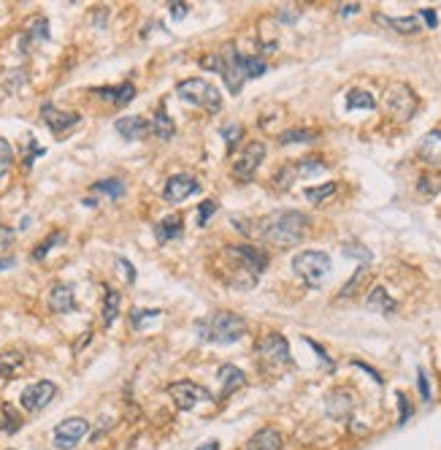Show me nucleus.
<instances>
[{
	"label": "nucleus",
	"mask_w": 441,
	"mask_h": 450,
	"mask_svg": "<svg viewBox=\"0 0 441 450\" xmlns=\"http://www.w3.org/2000/svg\"><path fill=\"white\" fill-rule=\"evenodd\" d=\"M417 386H420V396H423V402H430V386H428V377H425L423 369L417 372Z\"/></svg>",
	"instance_id": "obj_42"
},
{
	"label": "nucleus",
	"mask_w": 441,
	"mask_h": 450,
	"mask_svg": "<svg viewBox=\"0 0 441 450\" xmlns=\"http://www.w3.org/2000/svg\"><path fill=\"white\" fill-rule=\"evenodd\" d=\"M95 95L106 98V101L117 103V106H125V103H130V101L136 98V87H133L130 81H125V84H117V87H98Z\"/></svg>",
	"instance_id": "obj_18"
},
{
	"label": "nucleus",
	"mask_w": 441,
	"mask_h": 450,
	"mask_svg": "<svg viewBox=\"0 0 441 450\" xmlns=\"http://www.w3.org/2000/svg\"><path fill=\"white\" fill-rule=\"evenodd\" d=\"M30 38H49V22L46 19H35L30 25V33H28V41Z\"/></svg>",
	"instance_id": "obj_40"
},
{
	"label": "nucleus",
	"mask_w": 441,
	"mask_h": 450,
	"mask_svg": "<svg viewBox=\"0 0 441 450\" xmlns=\"http://www.w3.org/2000/svg\"><path fill=\"white\" fill-rule=\"evenodd\" d=\"M11 163H14V150H11L8 141L0 136V176L11 169Z\"/></svg>",
	"instance_id": "obj_37"
},
{
	"label": "nucleus",
	"mask_w": 441,
	"mask_h": 450,
	"mask_svg": "<svg viewBox=\"0 0 441 450\" xmlns=\"http://www.w3.org/2000/svg\"><path fill=\"white\" fill-rule=\"evenodd\" d=\"M420 16L428 22V28H436V22H439V16H436V11H430V9H425V11H420Z\"/></svg>",
	"instance_id": "obj_47"
},
{
	"label": "nucleus",
	"mask_w": 441,
	"mask_h": 450,
	"mask_svg": "<svg viewBox=\"0 0 441 450\" xmlns=\"http://www.w3.org/2000/svg\"><path fill=\"white\" fill-rule=\"evenodd\" d=\"M219 383H222L219 399H228L230 393H236L239 388L246 386V374H244L239 366H222V369H219Z\"/></svg>",
	"instance_id": "obj_17"
},
{
	"label": "nucleus",
	"mask_w": 441,
	"mask_h": 450,
	"mask_svg": "<svg viewBox=\"0 0 441 450\" xmlns=\"http://www.w3.org/2000/svg\"><path fill=\"white\" fill-rule=\"evenodd\" d=\"M171 16H173V19L187 16V6H184V3H173V6H171Z\"/></svg>",
	"instance_id": "obj_46"
},
{
	"label": "nucleus",
	"mask_w": 441,
	"mask_h": 450,
	"mask_svg": "<svg viewBox=\"0 0 441 450\" xmlns=\"http://www.w3.org/2000/svg\"><path fill=\"white\" fill-rule=\"evenodd\" d=\"M182 231H184V225H182V218H179V215H168V218H163L157 225H154V236H157V242L179 239Z\"/></svg>",
	"instance_id": "obj_19"
},
{
	"label": "nucleus",
	"mask_w": 441,
	"mask_h": 450,
	"mask_svg": "<svg viewBox=\"0 0 441 450\" xmlns=\"http://www.w3.org/2000/svg\"><path fill=\"white\" fill-rule=\"evenodd\" d=\"M49 307L55 312H74L76 310V298H74V288L71 285H55L52 293H49Z\"/></svg>",
	"instance_id": "obj_16"
},
{
	"label": "nucleus",
	"mask_w": 441,
	"mask_h": 450,
	"mask_svg": "<svg viewBox=\"0 0 441 450\" xmlns=\"http://www.w3.org/2000/svg\"><path fill=\"white\" fill-rule=\"evenodd\" d=\"M22 353L19 350H8V353H0V383L3 380H8V377H14L19 372V366H22Z\"/></svg>",
	"instance_id": "obj_24"
},
{
	"label": "nucleus",
	"mask_w": 441,
	"mask_h": 450,
	"mask_svg": "<svg viewBox=\"0 0 441 450\" xmlns=\"http://www.w3.org/2000/svg\"><path fill=\"white\" fill-rule=\"evenodd\" d=\"M377 19L384 22L387 28H393L396 33H406V35L420 30V19H417V16H382L379 14Z\"/></svg>",
	"instance_id": "obj_23"
},
{
	"label": "nucleus",
	"mask_w": 441,
	"mask_h": 450,
	"mask_svg": "<svg viewBox=\"0 0 441 450\" xmlns=\"http://www.w3.org/2000/svg\"><path fill=\"white\" fill-rule=\"evenodd\" d=\"M398 407H401V423H406L411 418V404L406 399V393H398Z\"/></svg>",
	"instance_id": "obj_43"
},
{
	"label": "nucleus",
	"mask_w": 441,
	"mask_h": 450,
	"mask_svg": "<svg viewBox=\"0 0 441 450\" xmlns=\"http://www.w3.org/2000/svg\"><path fill=\"white\" fill-rule=\"evenodd\" d=\"M163 312L160 310H133V315H130V323H133V328H144L149 320H154V317H160Z\"/></svg>",
	"instance_id": "obj_36"
},
{
	"label": "nucleus",
	"mask_w": 441,
	"mask_h": 450,
	"mask_svg": "<svg viewBox=\"0 0 441 450\" xmlns=\"http://www.w3.org/2000/svg\"><path fill=\"white\" fill-rule=\"evenodd\" d=\"M55 396H57V386L49 383V380H41V383H33V386H28V388L22 390L19 402H22V407L28 412H41L44 407H49V404L55 402Z\"/></svg>",
	"instance_id": "obj_11"
},
{
	"label": "nucleus",
	"mask_w": 441,
	"mask_h": 450,
	"mask_svg": "<svg viewBox=\"0 0 441 450\" xmlns=\"http://www.w3.org/2000/svg\"><path fill=\"white\" fill-rule=\"evenodd\" d=\"M41 120L49 125V130H52L55 136H62L65 130H71V128L79 123V114L76 111L55 109L52 103H44V106H41Z\"/></svg>",
	"instance_id": "obj_13"
},
{
	"label": "nucleus",
	"mask_w": 441,
	"mask_h": 450,
	"mask_svg": "<svg viewBox=\"0 0 441 450\" xmlns=\"http://www.w3.org/2000/svg\"><path fill=\"white\" fill-rule=\"evenodd\" d=\"M320 133L314 130H306V128H295V130H285L279 136V144H301V141H314Z\"/></svg>",
	"instance_id": "obj_32"
},
{
	"label": "nucleus",
	"mask_w": 441,
	"mask_h": 450,
	"mask_svg": "<svg viewBox=\"0 0 441 450\" xmlns=\"http://www.w3.org/2000/svg\"><path fill=\"white\" fill-rule=\"evenodd\" d=\"M292 271L309 285V288H320V282L331 274V258L320 249H304L292 258Z\"/></svg>",
	"instance_id": "obj_4"
},
{
	"label": "nucleus",
	"mask_w": 441,
	"mask_h": 450,
	"mask_svg": "<svg viewBox=\"0 0 441 450\" xmlns=\"http://www.w3.org/2000/svg\"><path fill=\"white\" fill-rule=\"evenodd\" d=\"M195 331L203 342H212V344H230V342H239L246 334V320L236 312H212L206 317H200L195 323Z\"/></svg>",
	"instance_id": "obj_3"
},
{
	"label": "nucleus",
	"mask_w": 441,
	"mask_h": 450,
	"mask_svg": "<svg viewBox=\"0 0 441 450\" xmlns=\"http://www.w3.org/2000/svg\"><path fill=\"white\" fill-rule=\"evenodd\" d=\"M374 106H377L374 95L365 93V90H350V93H347V109L350 111H357V109L371 111Z\"/></svg>",
	"instance_id": "obj_27"
},
{
	"label": "nucleus",
	"mask_w": 441,
	"mask_h": 450,
	"mask_svg": "<svg viewBox=\"0 0 441 450\" xmlns=\"http://www.w3.org/2000/svg\"><path fill=\"white\" fill-rule=\"evenodd\" d=\"M198 450H219V442H206V445H200Z\"/></svg>",
	"instance_id": "obj_49"
},
{
	"label": "nucleus",
	"mask_w": 441,
	"mask_h": 450,
	"mask_svg": "<svg viewBox=\"0 0 441 450\" xmlns=\"http://www.w3.org/2000/svg\"><path fill=\"white\" fill-rule=\"evenodd\" d=\"M214 212H217V201H214V198H209V201L200 203V206H198V225H206Z\"/></svg>",
	"instance_id": "obj_39"
},
{
	"label": "nucleus",
	"mask_w": 441,
	"mask_h": 450,
	"mask_svg": "<svg viewBox=\"0 0 441 450\" xmlns=\"http://www.w3.org/2000/svg\"><path fill=\"white\" fill-rule=\"evenodd\" d=\"M328 412L333 418H344L350 412V399L344 396V390H333V396L328 399Z\"/></svg>",
	"instance_id": "obj_30"
},
{
	"label": "nucleus",
	"mask_w": 441,
	"mask_h": 450,
	"mask_svg": "<svg viewBox=\"0 0 441 450\" xmlns=\"http://www.w3.org/2000/svg\"><path fill=\"white\" fill-rule=\"evenodd\" d=\"M417 157L428 166H441V130H430L417 147Z\"/></svg>",
	"instance_id": "obj_14"
},
{
	"label": "nucleus",
	"mask_w": 441,
	"mask_h": 450,
	"mask_svg": "<svg viewBox=\"0 0 441 450\" xmlns=\"http://www.w3.org/2000/svg\"><path fill=\"white\" fill-rule=\"evenodd\" d=\"M384 106L387 111L401 120V123H409L411 117L417 114V106H420V98L414 95L409 84H396V87H390L387 95H384Z\"/></svg>",
	"instance_id": "obj_6"
},
{
	"label": "nucleus",
	"mask_w": 441,
	"mask_h": 450,
	"mask_svg": "<svg viewBox=\"0 0 441 450\" xmlns=\"http://www.w3.org/2000/svg\"><path fill=\"white\" fill-rule=\"evenodd\" d=\"M282 448V434L276 432V429H260L258 434L249 439V445L246 450H279Z\"/></svg>",
	"instance_id": "obj_20"
},
{
	"label": "nucleus",
	"mask_w": 441,
	"mask_h": 450,
	"mask_svg": "<svg viewBox=\"0 0 441 450\" xmlns=\"http://www.w3.org/2000/svg\"><path fill=\"white\" fill-rule=\"evenodd\" d=\"M357 11H360V6H357V3H352V6H344V9H341V16L357 14Z\"/></svg>",
	"instance_id": "obj_48"
},
{
	"label": "nucleus",
	"mask_w": 441,
	"mask_h": 450,
	"mask_svg": "<svg viewBox=\"0 0 441 450\" xmlns=\"http://www.w3.org/2000/svg\"><path fill=\"white\" fill-rule=\"evenodd\" d=\"M198 190H200V185L193 174H173V176L166 182L163 196H166V201H171V203H182L184 198L195 196Z\"/></svg>",
	"instance_id": "obj_12"
},
{
	"label": "nucleus",
	"mask_w": 441,
	"mask_h": 450,
	"mask_svg": "<svg viewBox=\"0 0 441 450\" xmlns=\"http://www.w3.org/2000/svg\"><path fill=\"white\" fill-rule=\"evenodd\" d=\"M258 353L263 361H268L271 366H290L292 364V356H290V344L282 334H265L263 339L258 342Z\"/></svg>",
	"instance_id": "obj_10"
},
{
	"label": "nucleus",
	"mask_w": 441,
	"mask_h": 450,
	"mask_svg": "<svg viewBox=\"0 0 441 450\" xmlns=\"http://www.w3.org/2000/svg\"><path fill=\"white\" fill-rule=\"evenodd\" d=\"M368 280V266H360L355 274H352V280L347 282V288H341L338 291V298H352V296L360 291V285Z\"/></svg>",
	"instance_id": "obj_29"
},
{
	"label": "nucleus",
	"mask_w": 441,
	"mask_h": 450,
	"mask_svg": "<svg viewBox=\"0 0 441 450\" xmlns=\"http://www.w3.org/2000/svg\"><path fill=\"white\" fill-rule=\"evenodd\" d=\"M320 171H325V163L314 160V157H306V160L295 163V174L298 176H311V174H320Z\"/></svg>",
	"instance_id": "obj_34"
},
{
	"label": "nucleus",
	"mask_w": 441,
	"mask_h": 450,
	"mask_svg": "<svg viewBox=\"0 0 441 450\" xmlns=\"http://www.w3.org/2000/svg\"><path fill=\"white\" fill-rule=\"evenodd\" d=\"M200 65L209 68V71L222 74V79H225V84H228V90L233 95L241 93V84L246 79H258L268 71V65L260 60V57H246V55H241L236 47L225 49L222 55H209V57H203Z\"/></svg>",
	"instance_id": "obj_1"
},
{
	"label": "nucleus",
	"mask_w": 441,
	"mask_h": 450,
	"mask_svg": "<svg viewBox=\"0 0 441 450\" xmlns=\"http://www.w3.org/2000/svg\"><path fill=\"white\" fill-rule=\"evenodd\" d=\"M62 239H65V233L62 231H55V233H49L44 242L38 244V247L33 249V261H44L46 258V252L52 247H57V244H62Z\"/></svg>",
	"instance_id": "obj_31"
},
{
	"label": "nucleus",
	"mask_w": 441,
	"mask_h": 450,
	"mask_svg": "<svg viewBox=\"0 0 441 450\" xmlns=\"http://www.w3.org/2000/svg\"><path fill=\"white\" fill-rule=\"evenodd\" d=\"M333 193H336V182H328V185H320V187H306V190H304V196L311 203L328 201V198H331Z\"/></svg>",
	"instance_id": "obj_33"
},
{
	"label": "nucleus",
	"mask_w": 441,
	"mask_h": 450,
	"mask_svg": "<svg viewBox=\"0 0 441 450\" xmlns=\"http://www.w3.org/2000/svg\"><path fill=\"white\" fill-rule=\"evenodd\" d=\"M92 190H95V193H106L108 198L117 201V198L125 196V182H122V179H101V182L92 185Z\"/></svg>",
	"instance_id": "obj_28"
},
{
	"label": "nucleus",
	"mask_w": 441,
	"mask_h": 450,
	"mask_svg": "<svg viewBox=\"0 0 441 450\" xmlns=\"http://www.w3.org/2000/svg\"><path fill=\"white\" fill-rule=\"evenodd\" d=\"M309 231V218L304 212H295V209H285V212H274L263 220L260 225V236L274 244V247H292L298 244Z\"/></svg>",
	"instance_id": "obj_2"
},
{
	"label": "nucleus",
	"mask_w": 441,
	"mask_h": 450,
	"mask_svg": "<svg viewBox=\"0 0 441 450\" xmlns=\"http://www.w3.org/2000/svg\"><path fill=\"white\" fill-rule=\"evenodd\" d=\"M117 264H120V269L125 271V280H127V285H133V282H136V271H133V266H130V261H125V258H120Z\"/></svg>",
	"instance_id": "obj_44"
},
{
	"label": "nucleus",
	"mask_w": 441,
	"mask_h": 450,
	"mask_svg": "<svg viewBox=\"0 0 441 450\" xmlns=\"http://www.w3.org/2000/svg\"><path fill=\"white\" fill-rule=\"evenodd\" d=\"M168 396L173 399V404H176V410L179 412H190L193 407L198 402H212V393L206 388H200V386H195V383H190V380H176V383H171L168 386Z\"/></svg>",
	"instance_id": "obj_7"
},
{
	"label": "nucleus",
	"mask_w": 441,
	"mask_h": 450,
	"mask_svg": "<svg viewBox=\"0 0 441 450\" xmlns=\"http://www.w3.org/2000/svg\"><path fill=\"white\" fill-rule=\"evenodd\" d=\"M344 255H357V258H363L365 264L371 261V252L363 247H355V244H347V247H344Z\"/></svg>",
	"instance_id": "obj_45"
},
{
	"label": "nucleus",
	"mask_w": 441,
	"mask_h": 450,
	"mask_svg": "<svg viewBox=\"0 0 441 450\" xmlns=\"http://www.w3.org/2000/svg\"><path fill=\"white\" fill-rule=\"evenodd\" d=\"M176 93H179L182 101L193 103V106H203V109H209L212 114L222 109V95L206 79H187V81H182L176 87Z\"/></svg>",
	"instance_id": "obj_5"
},
{
	"label": "nucleus",
	"mask_w": 441,
	"mask_h": 450,
	"mask_svg": "<svg viewBox=\"0 0 441 450\" xmlns=\"http://www.w3.org/2000/svg\"><path fill=\"white\" fill-rule=\"evenodd\" d=\"M0 412H3V418H0V432H6V434H14L22 429V415L16 412L11 404L6 402L0 407Z\"/></svg>",
	"instance_id": "obj_26"
},
{
	"label": "nucleus",
	"mask_w": 441,
	"mask_h": 450,
	"mask_svg": "<svg viewBox=\"0 0 441 450\" xmlns=\"http://www.w3.org/2000/svg\"><path fill=\"white\" fill-rule=\"evenodd\" d=\"M263 157H265V144H263V141H249V144H244V150L236 155V160H233V176H236L239 182L252 179V174L260 169Z\"/></svg>",
	"instance_id": "obj_8"
},
{
	"label": "nucleus",
	"mask_w": 441,
	"mask_h": 450,
	"mask_svg": "<svg viewBox=\"0 0 441 450\" xmlns=\"http://www.w3.org/2000/svg\"><path fill=\"white\" fill-rule=\"evenodd\" d=\"M149 128H152V133L157 136V139H173V133H176V128H173V120L168 117L166 111H157L154 114V120L149 123Z\"/></svg>",
	"instance_id": "obj_25"
},
{
	"label": "nucleus",
	"mask_w": 441,
	"mask_h": 450,
	"mask_svg": "<svg viewBox=\"0 0 441 450\" xmlns=\"http://www.w3.org/2000/svg\"><path fill=\"white\" fill-rule=\"evenodd\" d=\"M222 136H225V141H228L230 150H233L236 141L241 139V125H225V128H222Z\"/></svg>",
	"instance_id": "obj_41"
},
{
	"label": "nucleus",
	"mask_w": 441,
	"mask_h": 450,
	"mask_svg": "<svg viewBox=\"0 0 441 450\" xmlns=\"http://www.w3.org/2000/svg\"><path fill=\"white\" fill-rule=\"evenodd\" d=\"M87 432H90V423L84 418H65L62 423H57L52 442L57 450H74L87 437Z\"/></svg>",
	"instance_id": "obj_9"
},
{
	"label": "nucleus",
	"mask_w": 441,
	"mask_h": 450,
	"mask_svg": "<svg viewBox=\"0 0 441 450\" xmlns=\"http://www.w3.org/2000/svg\"><path fill=\"white\" fill-rule=\"evenodd\" d=\"M11 247H14V231L8 225H0V258Z\"/></svg>",
	"instance_id": "obj_38"
},
{
	"label": "nucleus",
	"mask_w": 441,
	"mask_h": 450,
	"mask_svg": "<svg viewBox=\"0 0 441 450\" xmlns=\"http://www.w3.org/2000/svg\"><path fill=\"white\" fill-rule=\"evenodd\" d=\"M120 307H122L120 291H114L111 285H106V288H103V326H111V323L117 320Z\"/></svg>",
	"instance_id": "obj_22"
},
{
	"label": "nucleus",
	"mask_w": 441,
	"mask_h": 450,
	"mask_svg": "<svg viewBox=\"0 0 441 450\" xmlns=\"http://www.w3.org/2000/svg\"><path fill=\"white\" fill-rule=\"evenodd\" d=\"M368 310H374V312H384V315H393L396 312V301L387 296V291H384V285H377L371 293H368Z\"/></svg>",
	"instance_id": "obj_21"
},
{
	"label": "nucleus",
	"mask_w": 441,
	"mask_h": 450,
	"mask_svg": "<svg viewBox=\"0 0 441 450\" xmlns=\"http://www.w3.org/2000/svg\"><path fill=\"white\" fill-rule=\"evenodd\" d=\"M114 128H117V133H120L122 139H127V141L144 139V136L152 130L144 117H120V120L114 123Z\"/></svg>",
	"instance_id": "obj_15"
},
{
	"label": "nucleus",
	"mask_w": 441,
	"mask_h": 450,
	"mask_svg": "<svg viewBox=\"0 0 441 450\" xmlns=\"http://www.w3.org/2000/svg\"><path fill=\"white\" fill-rule=\"evenodd\" d=\"M11 266H14V261H11V258H6V261H0V271H3V269H11Z\"/></svg>",
	"instance_id": "obj_50"
},
{
	"label": "nucleus",
	"mask_w": 441,
	"mask_h": 450,
	"mask_svg": "<svg viewBox=\"0 0 441 450\" xmlns=\"http://www.w3.org/2000/svg\"><path fill=\"white\" fill-rule=\"evenodd\" d=\"M292 179H298V174H295V163H287V166L274 176V185L279 187V190H287V187L292 185Z\"/></svg>",
	"instance_id": "obj_35"
}]
</instances>
